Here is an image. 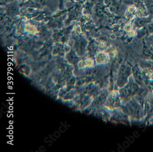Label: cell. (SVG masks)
<instances>
[{
  "instance_id": "6da1fadb",
  "label": "cell",
  "mask_w": 153,
  "mask_h": 152,
  "mask_svg": "<svg viewBox=\"0 0 153 152\" xmlns=\"http://www.w3.org/2000/svg\"><path fill=\"white\" fill-rule=\"evenodd\" d=\"M95 61L98 64H105L110 61V55L105 51H101L96 54Z\"/></svg>"
},
{
  "instance_id": "7a4b0ae2",
  "label": "cell",
  "mask_w": 153,
  "mask_h": 152,
  "mask_svg": "<svg viewBox=\"0 0 153 152\" xmlns=\"http://www.w3.org/2000/svg\"><path fill=\"white\" fill-rule=\"evenodd\" d=\"M137 13V9L134 5H131L128 7L125 15L127 18L129 20L134 19Z\"/></svg>"
},
{
  "instance_id": "3957f363",
  "label": "cell",
  "mask_w": 153,
  "mask_h": 152,
  "mask_svg": "<svg viewBox=\"0 0 153 152\" xmlns=\"http://www.w3.org/2000/svg\"><path fill=\"white\" fill-rule=\"evenodd\" d=\"M133 28V23H131V21L127 23V24L125 25L124 29L127 32H129L132 30Z\"/></svg>"
},
{
  "instance_id": "277c9868",
  "label": "cell",
  "mask_w": 153,
  "mask_h": 152,
  "mask_svg": "<svg viewBox=\"0 0 153 152\" xmlns=\"http://www.w3.org/2000/svg\"><path fill=\"white\" fill-rule=\"evenodd\" d=\"M85 62L86 66L88 67H92L94 65V61L92 59L90 58H88L85 61Z\"/></svg>"
},
{
  "instance_id": "5b68a950",
  "label": "cell",
  "mask_w": 153,
  "mask_h": 152,
  "mask_svg": "<svg viewBox=\"0 0 153 152\" xmlns=\"http://www.w3.org/2000/svg\"><path fill=\"white\" fill-rule=\"evenodd\" d=\"M108 52H109V54H111L112 55L113 54V55H115V54L117 53V50L115 49V47H113V46H111L110 48H109L108 49Z\"/></svg>"
},
{
  "instance_id": "8992f818",
  "label": "cell",
  "mask_w": 153,
  "mask_h": 152,
  "mask_svg": "<svg viewBox=\"0 0 153 152\" xmlns=\"http://www.w3.org/2000/svg\"><path fill=\"white\" fill-rule=\"evenodd\" d=\"M128 34L130 36H131V37H134V36H135L136 35L137 32L135 31L132 30H131V31L129 32Z\"/></svg>"
}]
</instances>
